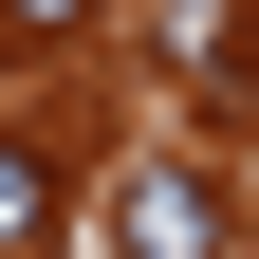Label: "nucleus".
<instances>
[{
    "mask_svg": "<svg viewBox=\"0 0 259 259\" xmlns=\"http://www.w3.org/2000/svg\"><path fill=\"white\" fill-rule=\"evenodd\" d=\"M111 259H222V185H204V167H167V148H148V167L111 185Z\"/></svg>",
    "mask_w": 259,
    "mask_h": 259,
    "instance_id": "1",
    "label": "nucleus"
},
{
    "mask_svg": "<svg viewBox=\"0 0 259 259\" xmlns=\"http://www.w3.org/2000/svg\"><path fill=\"white\" fill-rule=\"evenodd\" d=\"M37 241H56V148L0 130V259H37Z\"/></svg>",
    "mask_w": 259,
    "mask_h": 259,
    "instance_id": "2",
    "label": "nucleus"
},
{
    "mask_svg": "<svg viewBox=\"0 0 259 259\" xmlns=\"http://www.w3.org/2000/svg\"><path fill=\"white\" fill-rule=\"evenodd\" d=\"M185 74H222V93H241V74H259V19H185Z\"/></svg>",
    "mask_w": 259,
    "mask_h": 259,
    "instance_id": "3",
    "label": "nucleus"
},
{
    "mask_svg": "<svg viewBox=\"0 0 259 259\" xmlns=\"http://www.w3.org/2000/svg\"><path fill=\"white\" fill-rule=\"evenodd\" d=\"M0 19H19V37H74V19H93V0H0Z\"/></svg>",
    "mask_w": 259,
    "mask_h": 259,
    "instance_id": "4",
    "label": "nucleus"
}]
</instances>
